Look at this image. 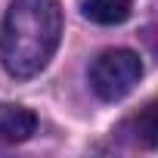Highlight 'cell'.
I'll return each instance as SVG.
<instances>
[{"label": "cell", "mask_w": 158, "mask_h": 158, "mask_svg": "<svg viewBox=\"0 0 158 158\" xmlns=\"http://www.w3.org/2000/svg\"><path fill=\"white\" fill-rule=\"evenodd\" d=\"M62 40L59 0H13L0 25V62L6 74L28 81L40 74Z\"/></svg>", "instance_id": "cell-1"}, {"label": "cell", "mask_w": 158, "mask_h": 158, "mask_svg": "<svg viewBox=\"0 0 158 158\" xmlns=\"http://www.w3.org/2000/svg\"><path fill=\"white\" fill-rule=\"evenodd\" d=\"M143 77V59L133 50H106L90 62V87L99 99L118 102Z\"/></svg>", "instance_id": "cell-2"}, {"label": "cell", "mask_w": 158, "mask_h": 158, "mask_svg": "<svg viewBox=\"0 0 158 158\" xmlns=\"http://www.w3.org/2000/svg\"><path fill=\"white\" fill-rule=\"evenodd\" d=\"M37 130V118L31 109L19 102H0V143H25Z\"/></svg>", "instance_id": "cell-3"}, {"label": "cell", "mask_w": 158, "mask_h": 158, "mask_svg": "<svg viewBox=\"0 0 158 158\" xmlns=\"http://www.w3.org/2000/svg\"><path fill=\"white\" fill-rule=\"evenodd\" d=\"M81 13L93 25H121L133 13V0H84Z\"/></svg>", "instance_id": "cell-4"}, {"label": "cell", "mask_w": 158, "mask_h": 158, "mask_svg": "<svg viewBox=\"0 0 158 158\" xmlns=\"http://www.w3.org/2000/svg\"><path fill=\"white\" fill-rule=\"evenodd\" d=\"M130 127H133V133H136V143L155 146V143H158V106L143 109V112L130 121Z\"/></svg>", "instance_id": "cell-5"}]
</instances>
